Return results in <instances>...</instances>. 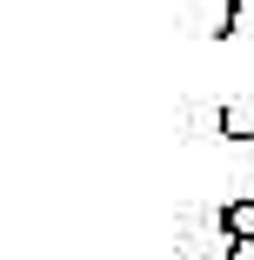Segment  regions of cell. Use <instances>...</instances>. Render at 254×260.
<instances>
[{"label": "cell", "mask_w": 254, "mask_h": 260, "mask_svg": "<svg viewBox=\"0 0 254 260\" xmlns=\"http://www.w3.org/2000/svg\"><path fill=\"white\" fill-rule=\"evenodd\" d=\"M214 227L228 234V253H221V260H254V193H247V200H228Z\"/></svg>", "instance_id": "6da1fadb"}, {"label": "cell", "mask_w": 254, "mask_h": 260, "mask_svg": "<svg viewBox=\"0 0 254 260\" xmlns=\"http://www.w3.org/2000/svg\"><path fill=\"white\" fill-rule=\"evenodd\" d=\"M214 127H221L234 147H247V153H254V107H247V100H228V107L214 114Z\"/></svg>", "instance_id": "7a4b0ae2"}, {"label": "cell", "mask_w": 254, "mask_h": 260, "mask_svg": "<svg viewBox=\"0 0 254 260\" xmlns=\"http://www.w3.org/2000/svg\"><path fill=\"white\" fill-rule=\"evenodd\" d=\"M214 34H221V40H228V34H234V40H254V0H228Z\"/></svg>", "instance_id": "3957f363"}]
</instances>
